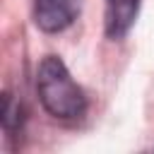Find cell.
Returning a JSON list of instances; mask_svg holds the SVG:
<instances>
[{
	"label": "cell",
	"instance_id": "obj_3",
	"mask_svg": "<svg viewBox=\"0 0 154 154\" xmlns=\"http://www.w3.org/2000/svg\"><path fill=\"white\" fill-rule=\"evenodd\" d=\"M140 12V0H106V36L123 38Z\"/></svg>",
	"mask_w": 154,
	"mask_h": 154
},
{
	"label": "cell",
	"instance_id": "obj_2",
	"mask_svg": "<svg viewBox=\"0 0 154 154\" xmlns=\"http://www.w3.org/2000/svg\"><path fill=\"white\" fill-rule=\"evenodd\" d=\"M82 0H34V22L48 34L65 31L79 14Z\"/></svg>",
	"mask_w": 154,
	"mask_h": 154
},
{
	"label": "cell",
	"instance_id": "obj_1",
	"mask_svg": "<svg viewBox=\"0 0 154 154\" xmlns=\"http://www.w3.org/2000/svg\"><path fill=\"white\" fill-rule=\"evenodd\" d=\"M36 91L41 106L58 120H79L87 113V96L82 87L55 55L41 60L36 72Z\"/></svg>",
	"mask_w": 154,
	"mask_h": 154
},
{
	"label": "cell",
	"instance_id": "obj_4",
	"mask_svg": "<svg viewBox=\"0 0 154 154\" xmlns=\"http://www.w3.org/2000/svg\"><path fill=\"white\" fill-rule=\"evenodd\" d=\"M2 125L7 132H17L24 125V111H22V101L14 99L12 94H5V103H2Z\"/></svg>",
	"mask_w": 154,
	"mask_h": 154
}]
</instances>
